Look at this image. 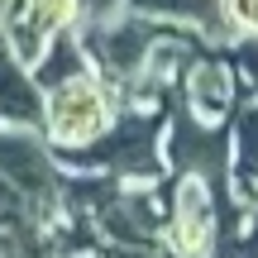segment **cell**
<instances>
[{
	"label": "cell",
	"mask_w": 258,
	"mask_h": 258,
	"mask_svg": "<svg viewBox=\"0 0 258 258\" xmlns=\"http://www.w3.org/2000/svg\"><path fill=\"white\" fill-rule=\"evenodd\" d=\"M163 134H167V115L158 105H124L96 144L53 148V153L62 167H91V172H110L120 182H158L167 167Z\"/></svg>",
	"instance_id": "1"
},
{
	"label": "cell",
	"mask_w": 258,
	"mask_h": 258,
	"mask_svg": "<svg viewBox=\"0 0 258 258\" xmlns=\"http://www.w3.org/2000/svg\"><path fill=\"white\" fill-rule=\"evenodd\" d=\"M0 177L19 186V196L29 201V215H34L43 230H53L57 220H67V206H62L67 167L57 163L53 144L43 139V129L0 124Z\"/></svg>",
	"instance_id": "2"
},
{
	"label": "cell",
	"mask_w": 258,
	"mask_h": 258,
	"mask_svg": "<svg viewBox=\"0 0 258 258\" xmlns=\"http://www.w3.org/2000/svg\"><path fill=\"white\" fill-rule=\"evenodd\" d=\"M115 115H120V91L101 72H82L48 91L43 139L53 148H86L115 124Z\"/></svg>",
	"instance_id": "3"
},
{
	"label": "cell",
	"mask_w": 258,
	"mask_h": 258,
	"mask_svg": "<svg viewBox=\"0 0 258 258\" xmlns=\"http://www.w3.org/2000/svg\"><path fill=\"white\" fill-rule=\"evenodd\" d=\"M77 34H82V43H86L91 67L115 86V91H124V86L144 72L153 43L167 34V29H158V19H148V15H139V10L124 5L120 15H110V19L77 24Z\"/></svg>",
	"instance_id": "4"
},
{
	"label": "cell",
	"mask_w": 258,
	"mask_h": 258,
	"mask_svg": "<svg viewBox=\"0 0 258 258\" xmlns=\"http://www.w3.org/2000/svg\"><path fill=\"white\" fill-rule=\"evenodd\" d=\"M163 158L177 177H201L215 196L230 191V129L177 105L163 134Z\"/></svg>",
	"instance_id": "5"
},
{
	"label": "cell",
	"mask_w": 258,
	"mask_h": 258,
	"mask_svg": "<svg viewBox=\"0 0 258 258\" xmlns=\"http://www.w3.org/2000/svg\"><path fill=\"white\" fill-rule=\"evenodd\" d=\"M96 230H101L105 244L158 249V239H163V230H167V201H158L153 191H139V186L120 182V191L96 211Z\"/></svg>",
	"instance_id": "6"
},
{
	"label": "cell",
	"mask_w": 258,
	"mask_h": 258,
	"mask_svg": "<svg viewBox=\"0 0 258 258\" xmlns=\"http://www.w3.org/2000/svg\"><path fill=\"white\" fill-rule=\"evenodd\" d=\"M220 234V211H215V191L201 177H177L172 196H167V239L177 258L206 253Z\"/></svg>",
	"instance_id": "7"
},
{
	"label": "cell",
	"mask_w": 258,
	"mask_h": 258,
	"mask_svg": "<svg viewBox=\"0 0 258 258\" xmlns=\"http://www.w3.org/2000/svg\"><path fill=\"white\" fill-rule=\"evenodd\" d=\"M182 105L201 120L220 124L234 110V67L225 57H191L182 72Z\"/></svg>",
	"instance_id": "8"
},
{
	"label": "cell",
	"mask_w": 258,
	"mask_h": 258,
	"mask_svg": "<svg viewBox=\"0 0 258 258\" xmlns=\"http://www.w3.org/2000/svg\"><path fill=\"white\" fill-rule=\"evenodd\" d=\"M43 105H48V91L38 86L34 67L19 62L0 38V124L43 129Z\"/></svg>",
	"instance_id": "9"
},
{
	"label": "cell",
	"mask_w": 258,
	"mask_h": 258,
	"mask_svg": "<svg viewBox=\"0 0 258 258\" xmlns=\"http://www.w3.org/2000/svg\"><path fill=\"white\" fill-rule=\"evenodd\" d=\"M124 5L139 10V15H148V19H158V24H191V29H201L206 38H225L230 34L220 0H124Z\"/></svg>",
	"instance_id": "10"
},
{
	"label": "cell",
	"mask_w": 258,
	"mask_h": 258,
	"mask_svg": "<svg viewBox=\"0 0 258 258\" xmlns=\"http://www.w3.org/2000/svg\"><path fill=\"white\" fill-rule=\"evenodd\" d=\"M230 182L239 191L258 186V101L234 105L230 120Z\"/></svg>",
	"instance_id": "11"
},
{
	"label": "cell",
	"mask_w": 258,
	"mask_h": 258,
	"mask_svg": "<svg viewBox=\"0 0 258 258\" xmlns=\"http://www.w3.org/2000/svg\"><path fill=\"white\" fill-rule=\"evenodd\" d=\"M82 72H96V67H91V57H86V43H82L77 29H62V34L38 53V62H34V77H38L43 91L72 82V77H82Z\"/></svg>",
	"instance_id": "12"
},
{
	"label": "cell",
	"mask_w": 258,
	"mask_h": 258,
	"mask_svg": "<svg viewBox=\"0 0 258 258\" xmlns=\"http://www.w3.org/2000/svg\"><path fill=\"white\" fill-rule=\"evenodd\" d=\"M215 239H220L215 258H258V211H253V220H249V230H244V234L225 230V234H215Z\"/></svg>",
	"instance_id": "13"
},
{
	"label": "cell",
	"mask_w": 258,
	"mask_h": 258,
	"mask_svg": "<svg viewBox=\"0 0 258 258\" xmlns=\"http://www.w3.org/2000/svg\"><path fill=\"white\" fill-rule=\"evenodd\" d=\"M230 34H258V0H220Z\"/></svg>",
	"instance_id": "14"
},
{
	"label": "cell",
	"mask_w": 258,
	"mask_h": 258,
	"mask_svg": "<svg viewBox=\"0 0 258 258\" xmlns=\"http://www.w3.org/2000/svg\"><path fill=\"white\" fill-rule=\"evenodd\" d=\"M234 62H239V72L249 77V86H253V96H258V34L239 38V48H234Z\"/></svg>",
	"instance_id": "15"
},
{
	"label": "cell",
	"mask_w": 258,
	"mask_h": 258,
	"mask_svg": "<svg viewBox=\"0 0 258 258\" xmlns=\"http://www.w3.org/2000/svg\"><path fill=\"white\" fill-rule=\"evenodd\" d=\"M5 5H10V0H0V15H5Z\"/></svg>",
	"instance_id": "16"
},
{
	"label": "cell",
	"mask_w": 258,
	"mask_h": 258,
	"mask_svg": "<svg viewBox=\"0 0 258 258\" xmlns=\"http://www.w3.org/2000/svg\"><path fill=\"white\" fill-rule=\"evenodd\" d=\"M91 258H96V253H91Z\"/></svg>",
	"instance_id": "17"
}]
</instances>
